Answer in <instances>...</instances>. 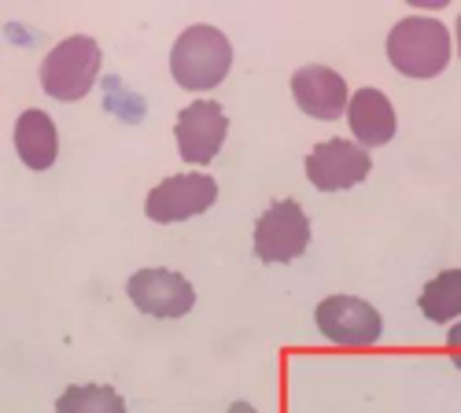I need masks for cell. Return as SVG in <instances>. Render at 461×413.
Returning <instances> with one entry per match:
<instances>
[{"mask_svg":"<svg viewBox=\"0 0 461 413\" xmlns=\"http://www.w3.org/2000/svg\"><path fill=\"white\" fill-rule=\"evenodd\" d=\"M314 321L321 328L325 340H332L336 347H373L384 332V321L376 314L373 303L358 295H329L318 303Z\"/></svg>","mask_w":461,"mask_h":413,"instance_id":"obj_5","label":"cell"},{"mask_svg":"<svg viewBox=\"0 0 461 413\" xmlns=\"http://www.w3.org/2000/svg\"><path fill=\"white\" fill-rule=\"evenodd\" d=\"M100 59L104 56H100V45L93 41V37H67V41H59L41 63L45 93L63 100V103L82 100L96 82Z\"/></svg>","mask_w":461,"mask_h":413,"instance_id":"obj_3","label":"cell"},{"mask_svg":"<svg viewBox=\"0 0 461 413\" xmlns=\"http://www.w3.org/2000/svg\"><path fill=\"white\" fill-rule=\"evenodd\" d=\"M229 67H233V49H229V37L218 26H188L174 49H170V74L174 82L188 93H207L214 89Z\"/></svg>","mask_w":461,"mask_h":413,"instance_id":"obj_1","label":"cell"},{"mask_svg":"<svg viewBox=\"0 0 461 413\" xmlns=\"http://www.w3.org/2000/svg\"><path fill=\"white\" fill-rule=\"evenodd\" d=\"M229 413H255V406H248V402H233V406H229Z\"/></svg>","mask_w":461,"mask_h":413,"instance_id":"obj_16","label":"cell"},{"mask_svg":"<svg viewBox=\"0 0 461 413\" xmlns=\"http://www.w3.org/2000/svg\"><path fill=\"white\" fill-rule=\"evenodd\" d=\"M174 133H177L181 159L196 163V166H207L221 152L225 133H229V119H225V111L214 100H196L177 115Z\"/></svg>","mask_w":461,"mask_h":413,"instance_id":"obj_8","label":"cell"},{"mask_svg":"<svg viewBox=\"0 0 461 413\" xmlns=\"http://www.w3.org/2000/svg\"><path fill=\"white\" fill-rule=\"evenodd\" d=\"M214 200H218V181L211 174H177L148 193L144 214L159 225H174V221L203 214Z\"/></svg>","mask_w":461,"mask_h":413,"instance_id":"obj_6","label":"cell"},{"mask_svg":"<svg viewBox=\"0 0 461 413\" xmlns=\"http://www.w3.org/2000/svg\"><path fill=\"white\" fill-rule=\"evenodd\" d=\"M56 413H126V402L107 384H74L59 395Z\"/></svg>","mask_w":461,"mask_h":413,"instance_id":"obj_14","label":"cell"},{"mask_svg":"<svg viewBox=\"0 0 461 413\" xmlns=\"http://www.w3.org/2000/svg\"><path fill=\"white\" fill-rule=\"evenodd\" d=\"M348 122L366 148L388 144L395 137V107L380 89H358L348 103Z\"/></svg>","mask_w":461,"mask_h":413,"instance_id":"obj_11","label":"cell"},{"mask_svg":"<svg viewBox=\"0 0 461 413\" xmlns=\"http://www.w3.org/2000/svg\"><path fill=\"white\" fill-rule=\"evenodd\" d=\"M388 59L406 78H436L450 63V33L436 19L410 15L388 33Z\"/></svg>","mask_w":461,"mask_h":413,"instance_id":"obj_2","label":"cell"},{"mask_svg":"<svg viewBox=\"0 0 461 413\" xmlns=\"http://www.w3.org/2000/svg\"><path fill=\"white\" fill-rule=\"evenodd\" d=\"M417 307L436 325L461 318V270H443L439 277H432L425 288H420Z\"/></svg>","mask_w":461,"mask_h":413,"instance_id":"obj_13","label":"cell"},{"mask_svg":"<svg viewBox=\"0 0 461 413\" xmlns=\"http://www.w3.org/2000/svg\"><path fill=\"white\" fill-rule=\"evenodd\" d=\"M369 152L355 140H325L318 144L311 156H306V177H311L314 189L321 193H343V189H355L358 181L369 177Z\"/></svg>","mask_w":461,"mask_h":413,"instance_id":"obj_7","label":"cell"},{"mask_svg":"<svg viewBox=\"0 0 461 413\" xmlns=\"http://www.w3.org/2000/svg\"><path fill=\"white\" fill-rule=\"evenodd\" d=\"M447 351H450V358H454V365L461 369V321L447 332Z\"/></svg>","mask_w":461,"mask_h":413,"instance_id":"obj_15","label":"cell"},{"mask_svg":"<svg viewBox=\"0 0 461 413\" xmlns=\"http://www.w3.org/2000/svg\"><path fill=\"white\" fill-rule=\"evenodd\" d=\"M15 148H19V159L30 170H49L59 156V137H56V122L45 115V111H23L19 122H15Z\"/></svg>","mask_w":461,"mask_h":413,"instance_id":"obj_12","label":"cell"},{"mask_svg":"<svg viewBox=\"0 0 461 413\" xmlns=\"http://www.w3.org/2000/svg\"><path fill=\"white\" fill-rule=\"evenodd\" d=\"M133 307L151 318H185L196 307V292L174 270H137L126 284Z\"/></svg>","mask_w":461,"mask_h":413,"instance_id":"obj_9","label":"cell"},{"mask_svg":"<svg viewBox=\"0 0 461 413\" xmlns=\"http://www.w3.org/2000/svg\"><path fill=\"white\" fill-rule=\"evenodd\" d=\"M457 52H461V15H457Z\"/></svg>","mask_w":461,"mask_h":413,"instance_id":"obj_17","label":"cell"},{"mask_svg":"<svg viewBox=\"0 0 461 413\" xmlns=\"http://www.w3.org/2000/svg\"><path fill=\"white\" fill-rule=\"evenodd\" d=\"M292 96H295V103L306 111V115L325 119V122L339 119L343 111H348V103H351L348 82H343L336 70L318 67V63L299 67L292 74Z\"/></svg>","mask_w":461,"mask_h":413,"instance_id":"obj_10","label":"cell"},{"mask_svg":"<svg viewBox=\"0 0 461 413\" xmlns=\"http://www.w3.org/2000/svg\"><path fill=\"white\" fill-rule=\"evenodd\" d=\"M311 244V218L295 200L270 203L255 221V255L262 262H292Z\"/></svg>","mask_w":461,"mask_h":413,"instance_id":"obj_4","label":"cell"}]
</instances>
